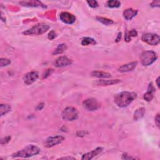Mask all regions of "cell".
I'll use <instances>...</instances> for the list:
<instances>
[{
    "label": "cell",
    "instance_id": "obj_1",
    "mask_svg": "<svg viewBox=\"0 0 160 160\" xmlns=\"http://www.w3.org/2000/svg\"><path fill=\"white\" fill-rule=\"evenodd\" d=\"M136 96V94L134 92L123 91L119 93L114 96V103L119 107H126L134 101Z\"/></svg>",
    "mask_w": 160,
    "mask_h": 160
},
{
    "label": "cell",
    "instance_id": "obj_2",
    "mask_svg": "<svg viewBox=\"0 0 160 160\" xmlns=\"http://www.w3.org/2000/svg\"><path fill=\"white\" fill-rule=\"evenodd\" d=\"M40 152V149L38 146L31 145L26 146L25 148L22 149L18 152L12 154L13 158H27L34 156L39 154Z\"/></svg>",
    "mask_w": 160,
    "mask_h": 160
},
{
    "label": "cell",
    "instance_id": "obj_3",
    "mask_svg": "<svg viewBox=\"0 0 160 160\" xmlns=\"http://www.w3.org/2000/svg\"><path fill=\"white\" fill-rule=\"evenodd\" d=\"M50 28V26L46 23H41L36 25H34L32 28H30L28 30L25 31L23 33L27 36H30V35H41L46 33L47 31Z\"/></svg>",
    "mask_w": 160,
    "mask_h": 160
},
{
    "label": "cell",
    "instance_id": "obj_4",
    "mask_svg": "<svg viewBox=\"0 0 160 160\" xmlns=\"http://www.w3.org/2000/svg\"><path fill=\"white\" fill-rule=\"evenodd\" d=\"M140 59L142 65L145 66H148L153 64L156 61L157 56L156 53L152 51H146L141 53Z\"/></svg>",
    "mask_w": 160,
    "mask_h": 160
},
{
    "label": "cell",
    "instance_id": "obj_5",
    "mask_svg": "<svg viewBox=\"0 0 160 160\" xmlns=\"http://www.w3.org/2000/svg\"><path fill=\"white\" fill-rule=\"evenodd\" d=\"M61 116L62 118L66 121H73L78 118V112L76 108L69 106L63 111Z\"/></svg>",
    "mask_w": 160,
    "mask_h": 160
},
{
    "label": "cell",
    "instance_id": "obj_6",
    "mask_svg": "<svg viewBox=\"0 0 160 160\" xmlns=\"http://www.w3.org/2000/svg\"><path fill=\"white\" fill-rule=\"evenodd\" d=\"M83 106L86 109L93 112L100 108L101 104L96 99L88 98L83 102Z\"/></svg>",
    "mask_w": 160,
    "mask_h": 160
},
{
    "label": "cell",
    "instance_id": "obj_7",
    "mask_svg": "<svg viewBox=\"0 0 160 160\" xmlns=\"http://www.w3.org/2000/svg\"><path fill=\"white\" fill-rule=\"evenodd\" d=\"M142 41L149 45H157L159 43L160 38L159 35L154 33H146L143 35L141 38Z\"/></svg>",
    "mask_w": 160,
    "mask_h": 160
},
{
    "label": "cell",
    "instance_id": "obj_8",
    "mask_svg": "<svg viewBox=\"0 0 160 160\" xmlns=\"http://www.w3.org/2000/svg\"><path fill=\"white\" fill-rule=\"evenodd\" d=\"M65 140V137L62 136H50L44 141V146L45 147L50 148L53 147L61 143L62 142Z\"/></svg>",
    "mask_w": 160,
    "mask_h": 160
},
{
    "label": "cell",
    "instance_id": "obj_9",
    "mask_svg": "<svg viewBox=\"0 0 160 160\" xmlns=\"http://www.w3.org/2000/svg\"><path fill=\"white\" fill-rule=\"evenodd\" d=\"M39 77V74L37 72H31L26 73L23 78L24 83L26 85H30L37 80Z\"/></svg>",
    "mask_w": 160,
    "mask_h": 160
},
{
    "label": "cell",
    "instance_id": "obj_10",
    "mask_svg": "<svg viewBox=\"0 0 160 160\" xmlns=\"http://www.w3.org/2000/svg\"><path fill=\"white\" fill-rule=\"evenodd\" d=\"M60 18L62 22L68 25L74 23L75 22V20H76V18H75V16L71 14V13L68 12L61 13L60 15Z\"/></svg>",
    "mask_w": 160,
    "mask_h": 160
},
{
    "label": "cell",
    "instance_id": "obj_11",
    "mask_svg": "<svg viewBox=\"0 0 160 160\" xmlns=\"http://www.w3.org/2000/svg\"><path fill=\"white\" fill-rule=\"evenodd\" d=\"M72 64V60L66 56H60L55 61V66L58 68L68 66Z\"/></svg>",
    "mask_w": 160,
    "mask_h": 160
},
{
    "label": "cell",
    "instance_id": "obj_12",
    "mask_svg": "<svg viewBox=\"0 0 160 160\" xmlns=\"http://www.w3.org/2000/svg\"><path fill=\"white\" fill-rule=\"evenodd\" d=\"M103 148L101 147H98L96 149L92 150L91 152H89L86 154H84L83 155V156L81 159L83 160H89V159H91L96 156H97L98 154H99L101 153L102 152H103Z\"/></svg>",
    "mask_w": 160,
    "mask_h": 160
},
{
    "label": "cell",
    "instance_id": "obj_13",
    "mask_svg": "<svg viewBox=\"0 0 160 160\" xmlns=\"http://www.w3.org/2000/svg\"><path fill=\"white\" fill-rule=\"evenodd\" d=\"M137 61L131 62V63H128L126 65H123L118 68V72L121 73H126L130 72L131 71L134 70L137 66Z\"/></svg>",
    "mask_w": 160,
    "mask_h": 160
},
{
    "label": "cell",
    "instance_id": "obj_14",
    "mask_svg": "<svg viewBox=\"0 0 160 160\" xmlns=\"http://www.w3.org/2000/svg\"><path fill=\"white\" fill-rule=\"evenodd\" d=\"M154 92H155V89L153 85V84L150 83L148 86L147 91H146V93L144 95V97H143L144 99L147 101H152V99L153 98Z\"/></svg>",
    "mask_w": 160,
    "mask_h": 160
},
{
    "label": "cell",
    "instance_id": "obj_15",
    "mask_svg": "<svg viewBox=\"0 0 160 160\" xmlns=\"http://www.w3.org/2000/svg\"><path fill=\"white\" fill-rule=\"evenodd\" d=\"M137 13L138 11L136 10H133L132 8L126 9L123 12V17L126 20H131L137 15Z\"/></svg>",
    "mask_w": 160,
    "mask_h": 160
},
{
    "label": "cell",
    "instance_id": "obj_16",
    "mask_svg": "<svg viewBox=\"0 0 160 160\" xmlns=\"http://www.w3.org/2000/svg\"><path fill=\"white\" fill-rule=\"evenodd\" d=\"M120 81L119 79H111V80H99L95 83L96 85L98 86H109L113 84H118Z\"/></svg>",
    "mask_w": 160,
    "mask_h": 160
},
{
    "label": "cell",
    "instance_id": "obj_17",
    "mask_svg": "<svg viewBox=\"0 0 160 160\" xmlns=\"http://www.w3.org/2000/svg\"><path fill=\"white\" fill-rule=\"evenodd\" d=\"M22 6H31V7H46L44 4H42L41 2L39 1H21L20 2Z\"/></svg>",
    "mask_w": 160,
    "mask_h": 160
},
{
    "label": "cell",
    "instance_id": "obj_18",
    "mask_svg": "<svg viewBox=\"0 0 160 160\" xmlns=\"http://www.w3.org/2000/svg\"><path fill=\"white\" fill-rule=\"evenodd\" d=\"M91 76L96 77V78H108L112 76V74L108 73H105L103 72H97V71H95V72H93L91 73Z\"/></svg>",
    "mask_w": 160,
    "mask_h": 160
},
{
    "label": "cell",
    "instance_id": "obj_19",
    "mask_svg": "<svg viewBox=\"0 0 160 160\" xmlns=\"http://www.w3.org/2000/svg\"><path fill=\"white\" fill-rule=\"evenodd\" d=\"M11 109V107L10 105L8 104H1L0 105V114H1V116H3L10 112Z\"/></svg>",
    "mask_w": 160,
    "mask_h": 160
},
{
    "label": "cell",
    "instance_id": "obj_20",
    "mask_svg": "<svg viewBox=\"0 0 160 160\" xmlns=\"http://www.w3.org/2000/svg\"><path fill=\"white\" fill-rule=\"evenodd\" d=\"M145 113V109L144 108H140L136 110L134 113V119L136 121H138L143 117Z\"/></svg>",
    "mask_w": 160,
    "mask_h": 160
},
{
    "label": "cell",
    "instance_id": "obj_21",
    "mask_svg": "<svg viewBox=\"0 0 160 160\" xmlns=\"http://www.w3.org/2000/svg\"><path fill=\"white\" fill-rule=\"evenodd\" d=\"M66 49H67V46H66L65 44H59L58 46L54 50V51L53 52V55H55L61 54V53H63L66 50Z\"/></svg>",
    "mask_w": 160,
    "mask_h": 160
},
{
    "label": "cell",
    "instance_id": "obj_22",
    "mask_svg": "<svg viewBox=\"0 0 160 160\" xmlns=\"http://www.w3.org/2000/svg\"><path fill=\"white\" fill-rule=\"evenodd\" d=\"M96 20L105 25H111L114 23V21L113 20L106 18L96 17Z\"/></svg>",
    "mask_w": 160,
    "mask_h": 160
},
{
    "label": "cell",
    "instance_id": "obj_23",
    "mask_svg": "<svg viewBox=\"0 0 160 160\" xmlns=\"http://www.w3.org/2000/svg\"><path fill=\"white\" fill-rule=\"evenodd\" d=\"M96 43V42L94 39L89 37L83 38L81 41V44L83 46H88L89 44H95Z\"/></svg>",
    "mask_w": 160,
    "mask_h": 160
},
{
    "label": "cell",
    "instance_id": "obj_24",
    "mask_svg": "<svg viewBox=\"0 0 160 160\" xmlns=\"http://www.w3.org/2000/svg\"><path fill=\"white\" fill-rule=\"evenodd\" d=\"M138 34V33L136 30L135 29H132L131 30L130 32H127L125 35V41L128 42L131 40V37H135Z\"/></svg>",
    "mask_w": 160,
    "mask_h": 160
},
{
    "label": "cell",
    "instance_id": "obj_25",
    "mask_svg": "<svg viewBox=\"0 0 160 160\" xmlns=\"http://www.w3.org/2000/svg\"><path fill=\"white\" fill-rule=\"evenodd\" d=\"M107 6L110 8H119L121 6V3L119 1H114V0H111L108 1L106 3Z\"/></svg>",
    "mask_w": 160,
    "mask_h": 160
},
{
    "label": "cell",
    "instance_id": "obj_26",
    "mask_svg": "<svg viewBox=\"0 0 160 160\" xmlns=\"http://www.w3.org/2000/svg\"><path fill=\"white\" fill-rule=\"evenodd\" d=\"M11 64V61L7 58H1L0 59V66L1 67H4Z\"/></svg>",
    "mask_w": 160,
    "mask_h": 160
},
{
    "label": "cell",
    "instance_id": "obj_27",
    "mask_svg": "<svg viewBox=\"0 0 160 160\" xmlns=\"http://www.w3.org/2000/svg\"><path fill=\"white\" fill-rule=\"evenodd\" d=\"M88 4H89V6L91 8H97L98 6V3L96 1H87Z\"/></svg>",
    "mask_w": 160,
    "mask_h": 160
},
{
    "label": "cell",
    "instance_id": "obj_28",
    "mask_svg": "<svg viewBox=\"0 0 160 160\" xmlns=\"http://www.w3.org/2000/svg\"><path fill=\"white\" fill-rule=\"evenodd\" d=\"M10 140H11V136H6V137H4V138H2L1 140V144L2 145H6V144H7L8 143L9 141H10Z\"/></svg>",
    "mask_w": 160,
    "mask_h": 160
},
{
    "label": "cell",
    "instance_id": "obj_29",
    "mask_svg": "<svg viewBox=\"0 0 160 160\" xmlns=\"http://www.w3.org/2000/svg\"><path fill=\"white\" fill-rule=\"evenodd\" d=\"M56 36V33L54 32V31H51V32H50V33L48 34V39H50V40H52L53 39H55Z\"/></svg>",
    "mask_w": 160,
    "mask_h": 160
},
{
    "label": "cell",
    "instance_id": "obj_30",
    "mask_svg": "<svg viewBox=\"0 0 160 160\" xmlns=\"http://www.w3.org/2000/svg\"><path fill=\"white\" fill-rule=\"evenodd\" d=\"M122 159H135V158H133V157H131V156H129L126 153H124L123 154Z\"/></svg>",
    "mask_w": 160,
    "mask_h": 160
},
{
    "label": "cell",
    "instance_id": "obj_31",
    "mask_svg": "<svg viewBox=\"0 0 160 160\" xmlns=\"http://www.w3.org/2000/svg\"><path fill=\"white\" fill-rule=\"evenodd\" d=\"M155 123H156V126L159 128V114H157L156 116L155 117Z\"/></svg>",
    "mask_w": 160,
    "mask_h": 160
},
{
    "label": "cell",
    "instance_id": "obj_32",
    "mask_svg": "<svg viewBox=\"0 0 160 160\" xmlns=\"http://www.w3.org/2000/svg\"><path fill=\"white\" fill-rule=\"evenodd\" d=\"M53 72V69H47L45 73L44 74V76H43V78H47L48 76H50V75L51 74V73Z\"/></svg>",
    "mask_w": 160,
    "mask_h": 160
},
{
    "label": "cell",
    "instance_id": "obj_33",
    "mask_svg": "<svg viewBox=\"0 0 160 160\" xmlns=\"http://www.w3.org/2000/svg\"><path fill=\"white\" fill-rule=\"evenodd\" d=\"M151 6L152 7H159V1H154L151 3Z\"/></svg>",
    "mask_w": 160,
    "mask_h": 160
},
{
    "label": "cell",
    "instance_id": "obj_34",
    "mask_svg": "<svg viewBox=\"0 0 160 160\" xmlns=\"http://www.w3.org/2000/svg\"><path fill=\"white\" fill-rule=\"evenodd\" d=\"M43 108H44V103H41L39 104V105L37 106L36 109H37V110H41V109H42Z\"/></svg>",
    "mask_w": 160,
    "mask_h": 160
},
{
    "label": "cell",
    "instance_id": "obj_35",
    "mask_svg": "<svg viewBox=\"0 0 160 160\" xmlns=\"http://www.w3.org/2000/svg\"><path fill=\"white\" fill-rule=\"evenodd\" d=\"M59 159H75V158H73V157H63V158H60Z\"/></svg>",
    "mask_w": 160,
    "mask_h": 160
},
{
    "label": "cell",
    "instance_id": "obj_36",
    "mask_svg": "<svg viewBox=\"0 0 160 160\" xmlns=\"http://www.w3.org/2000/svg\"><path fill=\"white\" fill-rule=\"evenodd\" d=\"M121 33H119L118 34V38L116 39V42H118L120 39H121Z\"/></svg>",
    "mask_w": 160,
    "mask_h": 160
},
{
    "label": "cell",
    "instance_id": "obj_37",
    "mask_svg": "<svg viewBox=\"0 0 160 160\" xmlns=\"http://www.w3.org/2000/svg\"><path fill=\"white\" fill-rule=\"evenodd\" d=\"M159 77H158L156 79V84H157V86L158 88H159Z\"/></svg>",
    "mask_w": 160,
    "mask_h": 160
}]
</instances>
